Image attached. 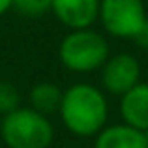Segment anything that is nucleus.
<instances>
[{
  "label": "nucleus",
  "mask_w": 148,
  "mask_h": 148,
  "mask_svg": "<svg viewBox=\"0 0 148 148\" xmlns=\"http://www.w3.org/2000/svg\"><path fill=\"white\" fill-rule=\"evenodd\" d=\"M58 112L73 135L92 137L105 127L109 107L99 88L88 83H75L64 90Z\"/></svg>",
  "instance_id": "obj_1"
},
{
  "label": "nucleus",
  "mask_w": 148,
  "mask_h": 148,
  "mask_svg": "<svg viewBox=\"0 0 148 148\" xmlns=\"http://www.w3.org/2000/svg\"><path fill=\"white\" fill-rule=\"evenodd\" d=\"M0 135L8 148H49L54 130L49 118L30 107H19L4 114Z\"/></svg>",
  "instance_id": "obj_2"
},
{
  "label": "nucleus",
  "mask_w": 148,
  "mask_h": 148,
  "mask_svg": "<svg viewBox=\"0 0 148 148\" xmlns=\"http://www.w3.org/2000/svg\"><path fill=\"white\" fill-rule=\"evenodd\" d=\"M62 66L75 73H88L103 68L109 58V43L92 28L71 30L58 47Z\"/></svg>",
  "instance_id": "obj_3"
},
{
  "label": "nucleus",
  "mask_w": 148,
  "mask_h": 148,
  "mask_svg": "<svg viewBox=\"0 0 148 148\" xmlns=\"http://www.w3.org/2000/svg\"><path fill=\"white\" fill-rule=\"evenodd\" d=\"M98 19L111 36L124 40H137L148 21L143 0H99Z\"/></svg>",
  "instance_id": "obj_4"
},
{
  "label": "nucleus",
  "mask_w": 148,
  "mask_h": 148,
  "mask_svg": "<svg viewBox=\"0 0 148 148\" xmlns=\"http://www.w3.org/2000/svg\"><path fill=\"white\" fill-rule=\"evenodd\" d=\"M139 77L141 68L137 58L127 53L109 56L101 68V84L107 92L114 96H124L135 84H139Z\"/></svg>",
  "instance_id": "obj_5"
},
{
  "label": "nucleus",
  "mask_w": 148,
  "mask_h": 148,
  "mask_svg": "<svg viewBox=\"0 0 148 148\" xmlns=\"http://www.w3.org/2000/svg\"><path fill=\"white\" fill-rule=\"evenodd\" d=\"M51 11L71 30L90 28L99 15V0H53Z\"/></svg>",
  "instance_id": "obj_6"
},
{
  "label": "nucleus",
  "mask_w": 148,
  "mask_h": 148,
  "mask_svg": "<svg viewBox=\"0 0 148 148\" xmlns=\"http://www.w3.org/2000/svg\"><path fill=\"white\" fill-rule=\"evenodd\" d=\"M120 114L124 124L139 131L148 130V83H139L120 99Z\"/></svg>",
  "instance_id": "obj_7"
},
{
  "label": "nucleus",
  "mask_w": 148,
  "mask_h": 148,
  "mask_svg": "<svg viewBox=\"0 0 148 148\" xmlns=\"http://www.w3.org/2000/svg\"><path fill=\"white\" fill-rule=\"evenodd\" d=\"M94 148H148L145 131H139L127 124L103 127L96 135Z\"/></svg>",
  "instance_id": "obj_8"
},
{
  "label": "nucleus",
  "mask_w": 148,
  "mask_h": 148,
  "mask_svg": "<svg viewBox=\"0 0 148 148\" xmlns=\"http://www.w3.org/2000/svg\"><path fill=\"white\" fill-rule=\"evenodd\" d=\"M62 94L60 86L49 81L43 83H38L30 88L28 92V101H30V109L41 112V114H51V112H56L60 109L62 103Z\"/></svg>",
  "instance_id": "obj_9"
},
{
  "label": "nucleus",
  "mask_w": 148,
  "mask_h": 148,
  "mask_svg": "<svg viewBox=\"0 0 148 148\" xmlns=\"http://www.w3.org/2000/svg\"><path fill=\"white\" fill-rule=\"evenodd\" d=\"M53 0H13V8L28 19H38L51 11Z\"/></svg>",
  "instance_id": "obj_10"
},
{
  "label": "nucleus",
  "mask_w": 148,
  "mask_h": 148,
  "mask_svg": "<svg viewBox=\"0 0 148 148\" xmlns=\"http://www.w3.org/2000/svg\"><path fill=\"white\" fill-rule=\"evenodd\" d=\"M21 94H19L17 86L8 81H0V114H10L11 111L19 109Z\"/></svg>",
  "instance_id": "obj_11"
},
{
  "label": "nucleus",
  "mask_w": 148,
  "mask_h": 148,
  "mask_svg": "<svg viewBox=\"0 0 148 148\" xmlns=\"http://www.w3.org/2000/svg\"><path fill=\"white\" fill-rule=\"evenodd\" d=\"M11 8H13V0H0V15H4Z\"/></svg>",
  "instance_id": "obj_12"
},
{
  "label": "nucleus",
  "mask_w": 148,
  "mask_h": 148,
  "mask_svg": "<svg viewBox=\"0 0 148 148\" xmlns=\"http://www.w3.org/2000/svg\"><path fill=\"white\" fill-rule=\"evenodd\" d=\"M137 41H139V43H143V45H146V47H148V21H146V25H145V30L141 32V36L137 38Z\"/></svg>",
  "instance_id": "obj_13"
},
{
  "label": "nucleus",
  "mask_w": 148,
  "mask_h": 148,
  "mask_svg": "<svg viewBox=\"0 0 148 148\" xmlns=\"http://www.w3.org/2000/svg\"><path fill=\"white\" fill-rule=\"evenodd\" d=\"M145 139H146V146H148V130L145 131Z\"/></svg>",
  "instance_id": "obj_14"
},
{
  "label": "nucleus",
  "mask_w": 148,
  "mask_h": 148,
  "mask_svg": "<svg viewBox=\"0 0 148 148\" xmlns=\"http://www.w3.org/2000/svg\"><path fill=\"white\" fill-rule=\"evenodd\" d=\"M0 122H2V120H0Z\"/></svg>",
  "instance_id": "obj_15"
}]
</instances>
